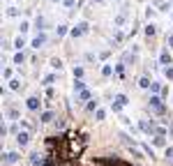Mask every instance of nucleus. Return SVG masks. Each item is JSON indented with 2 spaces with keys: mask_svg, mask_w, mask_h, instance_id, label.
I'll use <instances>...</instances> for the list:
<instances>
[{
  "mask_svg": "<svg viewBox=\"0 0 173 166\" xmlns=\"http://www.w3.org/2000/svg\"><path fill=\"white\" fill-rule=\"evenodd\" d=\"M146 16H148V18H152V16H155V9H152V7H148V12H146Z\"/></svg>",
  "mask_w": 173,
  "mask_h": 166,
  "instance_id": "37",
  "label": "nucleus"
},
{
  "mask_svg": "<svg viewBox=\"0 0 173 166\" xmlns=\"http://www.w3.org/2000/svg\"><path fill=\"white\" fill-rule=\"evenodd\" d=\"M51 67L60 72V69H62V60H60V58H51Z\"/></svg>",
  "mask_w": 173,
  "mask_h": 166,
  "instance_id": "15",
  "label": "nucleus"
},
{
  "mask_svg": "<svg viewBox=\"0 0 173 166\" xmlns=\"http://www.w3.org/2000/svg\"><path fill=\"white\" fill-rule=\"evenodd\" d=\"M138 127H141V131H146V134H155V125L152 122H148V120H141V122H138Z\"/></svg>",
  "mask_w": 173,
  "mask_h": 166,
  "instance_id": "6",
  "label": "nucleus"
},
{
  "mask_svg": "<svg viewBox=\"0 0 173 166\" xmlns=\"http://www.w3.org/2000/svg\"><path fill=\"white\" fill-rule=\"evenodd\" d=\"M23 46H26V37H23V35H18L16 39H14V49H18V51H21Z\"/></svg>",
  "mask_w": 173,
  "mask_h": 166,
  "instance_id": "11",
  "label": "nucleus"
},
{
  "mask_svg": "<svg viewBox=\"0 0 173 166\" xmlns=\"http://www.w3.org/2000/svg\"><path fill=\"white\" fill-rule=\"evenodd\" d=\"M18 159H21L18 152H5V155H2V164H16Z\"/></svg>",
  "mask_w": 173,
  "mask_h": 166,
  "instance_id": "5",
  "label": "nucleus"
},
{
  "mask_svg": "<svg viewBox=\"0 0 173 166\" xmlns=\"http://www.w3.org/2000/svg\"><path fill=\"white\" fill-rule=\"evenodd\" d=\"M92 2H104V0H92Z\"/></svg>",
  "mask_w": 173,
  "mask_h": 166,
  "instance_id": "38",
  "label": "nucleus"
},
{
  "mask_svg": "<svg viewBox=\"0 0 173 166\" xmlns=\"http://www.w3.org/2000/svg\"><path fill=\"white\" fill-rule=\"evenodd\" d=\"M44 26H46V21H44V16H37V21H35V28H37L39 32H44Z\"/></svg>",
  "mask_w": 173,
  "mask_h": 166,
  "instance_id": "12",
  "label": "nucleus"
},
{
  "mask_svg": "<svg viewBox=\"0 0 173 166\" xmlns=\"http://www.w3.org/2000/svg\"><path fill=\"white\" fill-rule=\"evenodd\" d=\"M166 157L173 159V145H166Z\"/></svg>",
  "mask_w": 173,
  "mask_h": 166,
  "instance_id": "34",
  "label": "nucleus"
},
{
  "mask_svg": "<svg viewBox=\"0 0 173 166\" xmlns=\"http://www.w3.org/2000/svg\"><path fill=\"white\" fill-rule=\"evenodd\" d=\"M150 90H152V92H159V90H162V83H159V81H152Z\"/></svg>",
  "mask_w": 173,
  "mask_h": 166,
  "instance_id": "27",
  "label": "nucleus"
},
{
  "mask_svg": "<svg viewBox=\"0 0 173 166\" xmlns=\"http://www.w3.org/2000/svg\"><path fill=\"white\" fill-rule=\"evenodd\" d=\"M159 60H162V65H164V67H169V65H171V53H169V49H164V51H162Z\"/></svg>",
  "mask_w": 173,
  "mask_h": 166,
  "instance_id": "9",
  "label": "nucleus"
},
{
  "mask_svg": "<svg viewBox=\"0 0 173 166\" xmlns=\"http://www.w3.org/2000/svg\"><path fill=\"white\" fill-rule=\"evenodd\" d=\"M65 32H67V26H58V37H62Z\"/></svg>",
  "mask_w": 173,
  "mask_h": 166,
  "instance_id": "33",
  "label": "nucleus"
},
{
  "mask_svg": "<svg viewBox=\"0 0 173 166\" xmlns=\"http://www.w3.org/2000/svg\"><path fill=\"white\" fill-rule=\"evenodd\" d=\"M16 143H18V148H26L28 143H30V134H28V131H18L16 134Z\"/></svg>",
  "mask_w": 173,
  "mask_h": 166,
  "instance_id": "4",
  "label": "nucleus"
},
{
  "mask_svg": "<svg viewBox=\"0 0 173 166\" xmlns=\"http://www.w3.org/2000/svg\"><path fill=\"white\" fill-rule=\"evenodd\" d=\"M7 115H9V118H12V120H18V113H16V111H14V108H9V111H7Z\"/></svg>",
  "mask_w": 173,
  "mask_h": 166,
  "instance_id": "30",
  "label": "nucleus"
},
{
  "mask_svg": "<svg viewBox=\"0 0 173 166\" xmlns=\"http://www.w3.org/2000/svg\"><path fill=\"white\" fill-rule=\"evenodd\" d=\"M44 44H46V35H44V32H39V35L33 39V49H44Z\"/></svg>",
  "mask_w": 173,
  "mask_h": 166,
  "instance_id": "7",
  "label": "nucleus"
},
{
  "mask_svg": "<svg viewBox=\"0 0 173 166\" xmlns=\"http://www.w3.org/2000/svg\"><path fill=\"white\" fill-rule=\"evenodd\" d=\"M164 74H166V79H169V81H173V65L164 67Z\"/></svg>",
  "mask_w": 173,
  "mask_h": 166,
  "instance_id": "24",
  "label": "nucleus"
},
{
  "mask_svg": "<svg viewBox=\"0 0 173 166\" xmlns=\"http://www.w3.org/2000/svg\"><path fill=\"white\" fill-rule=\"evenodd\" d=\"M150 106H152V111H155V113H164V111H166V106H164V102H162V97H157V95L150 97Z\"/></svg>",
  "mask_w": 173,
  "mask_h": 166,
  "instance_id": "3",
  "label": "nucleus"
},
{
  "mask_svg": "<svg viewBox=\"0 0 173 166\" xmlns=\"http://www.w3.org/2000/svg\"><path fill=\"white\" fill-rule=\"evenodd\" d=\"M28 28H30V23H28V21H23V23H21V35H23V32H28Z\"/></svg>",
  "mask_w": 173,
  "mask_h": 166,
  "instance_id": "31",
  "label": "nucleus"
},
{
  "mask_svg": "<svg viewBox=\"0 0 173 166\" xmlns=\"http://www.w3.org/2000/svg\"><path fill=\"white\" fill-rule=\"evenodd\" d=\"M9 88H12V90H21V81H18V79H12V81H9Z\"/></svg>",
  "mask_w": 173,
  "mask_h": 166,
  "instance_id": "23",
  "label": "nucleus"
},
{
  "mask_svg": "<svg viewBox=\"0 0 173 166\" xmlns=\"http://www.w3.org/2000/svg\"><path fill=\"white\" fill-rule=\"evenodd\" d=\"M138 86H141V88H150V86H152V81L148 79V76H141V81H138Z\"/></svg>",
  "mask_w": 173,
  "mask_h": 166,
  "instance_id": "18",
  "label": "nucleus"
},
{
  "mask_svg": "<svg viewBox=\"0 0 173 166\" xmlns=\"http://www.w3.org/2000/svg\"><path fill=\"white\" fill-rule=\"evenodd\" d=\"M39 97H28V102H26V106H28V111H37L39 108Z\"/></svg>",
  "mask_w": 173,
  "mask_h": 166,
  "instance_id": "8",
  "label": "nucleus"
},
{
  "mask_svg": "<svg viewBox=\"0 0 173 166\" xmlns=\"http://www.w3.org/2000/svg\"><path fill=\"white\" fill-rule=\"evenodd\" d=\"M62 5H65V7H74V5H76V0H62Z\"/></svg>",
  "mask_w": 173,
  "mask_h": 166,
  "instance_id": "35",
  "label": "nucleus"
},
{
  "mask_svg": "<svg viewBox=\"0 0 173 166\" xmlns=\"http://www.w3.org/2000/svg\"><path fill=\"white\" fill-rule=\"evenodd\" d=\"M106 118V108H97L95 111V120H104Z\"/></svg>",
  "mask_w": 173,
  "mask_h": 166,
  "instance_id": "19",
  "label": "nucleus"
},
{
  "mask_svg": "<svg viewBox=\"0 0 173 166\" xmlns=\"http://www.w3.org/2000/svg\"><path fill=\"white\" fill-rule=\"evenodd\" d=\"M113 72H115V67H111V65H104V67H102V76H111Z\"/></svg>",
  "mask_w": 173,
  "mask_h": 166,
  "instance_id": "14",
  "label": "nucleus"
},
{
  "mask_svg": "<svg viewBox=\"0 0 173 166\" xmlns=\"http://www.w3.org/2000/svg\"><path fill=\"white\" fill-rule=\"evenodd\" d=\"M53 81H55V76H53V74H49V76H44V79H42V83H44V86H51Z\"/></svg>",
  "mask_w": 173,
  "mask_h": 166,
  "instance_id": "26",
  "label": "nucleus"
},
{
  "mask_svg": "<svg viewBox=\"0 0 173 166\" xmlns=\"http://www.w3.org/2000/svg\"><path fill=\"white\" fill-rule=\"evenodd\" d=\"M88 32V23L86 21H81V23H76V26L72 28V30H69V35L74 37V39H76V37H83Z\"/></svg>",
  "mask_w": 173,
  "mask_h": 166,
  "instance_id": "1",
  "label": "nucleus"
},
{
  "mask_svg": "<svg viewBox=\"0 0 173 166\" xmlns=\"http://www.w3.org/2000/svg\"><path fill=\"white\" fill-rule=\"evenodd\" d=\"M97 108H99V102L97 99H90L88 102V111H97Z\"/></svg>",
  "mask_w": 173,
  "mask_h": 166,
  "instance_id": "21",
  "label": "nucleus"
},
{
  "mask_svg": "<svg viewBox=\"0 0 173 166\" xmlns=\"http://www.w3.org/2000/svg\"><path fill=\"white\" fill-rule=\"evenodd\" d=\"M166 46H173V32H169V35H166Z\"/></svg>",
  "mask_w": 173,
  "mask_h": 166,
  "instance_id": "36",
  "label": "nucleus"
},
{
  "mask_svg": "<svg viewBox=\"0 0 173 166\" xmlns=\"http://www.w3.org/2000/svg\"><path fill=\"white\" fill-rule=\"evenodd\" d=\"M143 32H146L148 37H152V35H155V32H157V30H155V26H152V23H148V26H146V30H143Z\"/></svg>",
  "mask_w": 173,
  "mask_h": 166,
  "instance_id": "22",
  "label": "nucleus"
},
{
  "mask_svg": "<svg viewBox=\"0 0 173 166\" xmlns=\"http://www.w3.org/2000/svg\"><path fill=\"white\" fill-rule=\"evenodd\" d=\"M83 76V67H74V79H81Z\"/></svg>",
  "mask_w": 173,
  "mask_h": 166,
  "instance_id": "28",
  "label": "nucleus"
},
{
  "mask_svg": "<svg viewBox=\"0 0 173 166\" xmlns=\"http://www.w3.org/2000/svg\"><path fill=\"white\" fill-rule=\"evenodd\" d=\"M74 90H76V92H81V90H86V83H83L81 79H74Z\"/></svg>",
  "mask_w": 173,
  "mask_h": 166,
  "instance_id": "16",
  "label": "nucleus"
},
{
  "mask_svg": "<svg viewBox=\"0 0 173 166\" xmlns=\"http://www.w3.org/2000/svg\"><path fill=\"white\" fill-rule=\"evenodd\" d=\"M53 118H55V113H53V111H44V113L39 115V122H51Z\"/></svg>",
  "mask_w": 173,
  "mask_h": 166,
  "instance_id": "10",
  "label": "nucleus"
},
{
  "mask_svg": "<svg viewBox=\"0 0 173 166\" xmlns=\"http://www.w3.org/2000/svg\"><path fill=\"white\" fill-rule=\"evenodd\" d=\"M23 62H26V55H23V51H18L14 55V65H23Z\"/></svg>",
  "mask_w": 173,
  "mask_h": 166,
  "instance_id": "13",
  "label": "nucleus"
},
{
  "mask_svg": "<svg viewBox=\"0 0 173 166\" xmlns=\"http://www.w3.org/2000/svg\"><path fill=\"white\" fill-rule=\"evenodd\" d=\"M143 152H146L148 157H155V152H152V148H150V145H143Z\"/></svg>",
  "mask_w": 173,
  "mask_h": 166,
  "instance_id": "29",
  "label": "nucleus"
},
{
  "mask_svg": "<svg viewBox=\"0 0 173 166\" xmlns=\"http://www.w3.org/2000/svg\"><path fill=\"white\" fill-rule=\"evenodd\" d=\"M53 2H62V0H53Z\"/></svg>",
  "mask_w": 173,
  "mask_h": 166,
  "instance_id": "39",
  "label": "nucleus"
},
{
  "mask_svg": "<svg viewBox=\"0 0 173 166\" xmlns=\"http://www.w3.org/2000/svg\"><path fill=\"white\" fill-rule=\"evenodd\" d=\"M2 76H5V79H12V69H9V67H5V69H2Z\"/></svg>",
  "mask_w": 173,
  "mask_h": 166,
  "instance_id": "32",
  "label": "nucleus"
},
{
  "mask_svg": "<svg viewBox=\"0 0 173 166\" xmlns=\"http://www.w3.org/2000/svg\"><path fill=\"white\" fill-rule=\"evenodd\" d=\"M78 99L81 102H90V90H81L78 92Z\"/></svg>",
  "mask_w": 173,
  "mask_h": 166,
  "instance_id": "17",
  "label": "nucleus"
},
{
  "mask_svg": "<svg viewBox=\"0 0 173 166\" xmlns=\"http://www.w3.org/2000/svg\"><path fill=\"white\" fill-rule=\"evenodd\" d=\"M152 143H155V145H166L164 136H152Z\"/></svg>",
  "mask_w": 173,
  "mask_h": 166,
  "instance_id": "25",
  "label": "nucleus"
},
{
  "mask_svg": "<svg viewBox=\"0 0 173 166\" xmlns=\"http://www.w3.org/2000/svg\"><path fill=\"white\" fill-rule=\"evenodd\" d=\"M127 104H129L127 95H122V92H120V95H115V104H111V111H113V113H118L122 106H127Z\"/></svg>",
  "mask_w": 173,
  "mask_h": 166,
  "instance_id": "2",
  "label": "nucleus"
},
{
  "mask_svg": "<svg viewBox=\"0 0 173 166\" xmlns=\"http://www.w3.org/2000/svg\"><path fill=\"white\" fill-rule=\"evenodd\" d=\"M115 74H118V76H125V62H118V65H115Z\"/></svg>",
  "mask_w": 173,
  "mask_h": 166,
  "instance_id": "20",
  "label": "nucleus"
}]
</instances>
